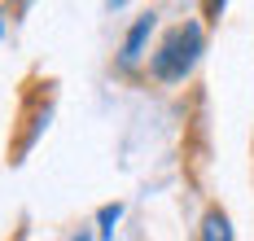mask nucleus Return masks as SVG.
Wrapping results in <instances>:
<instances>
[{"label":"nucleus","mask_w":254,"mask_h":241,"mask_svg":"<svg viewBox=\"0 0 254 241\" xmlns=\"http://www.w3.org/2000/svg\"><path fill=\"white\" fill-rule=\"evenodd\" d=\"M197 53H202V31H197V22H184V27H176L162 40V49L153 53V75L162 83L184 79V75L193 70Z\"/></svg>","instance_id":"f257e3e1"},{"label":"nucleus","mask_w":254,"mask_h":241,"mask_svg":"<svg viewBox=\"0 0 254 241\" xmlns=\"http://www.w3.org/2000/svg\"><path fill=\"white\" fill-rule=\"evenodd\" d=\"M149 31H153V13H140V18H136V27L127 31V44H123V61H127V66H131V61H140V49H145Z\"/></svg>","instance_id":"f03ea898"},{"label":"nucleus","mask_w":254,"mask_h":241,"mask_svg":"<svg viewBox=\"0 0 254 241\" xmlns=\"http://www.w3.org/2000/svg\"><path fill=\"white\" fill-rule=\"evenodd\" d=\"M202 241H232V228H228V215H224V211H210V215H206Z\"/></svg>","instance_id":"7ed1b4c3"},{"label":"nucleus","mask_w":254,"mask_h":241,"mask_svg":"<svg viewBox=\"0 0 254 241\" xmlns=\"http://www.w3.org/2000/svg\"><path fill=\"white\" fill-rule=\"evenodd\" d=\"M79 241H88V237H79Z\"/></svg>","instance_id":"20e7f679"}]
</instances>
